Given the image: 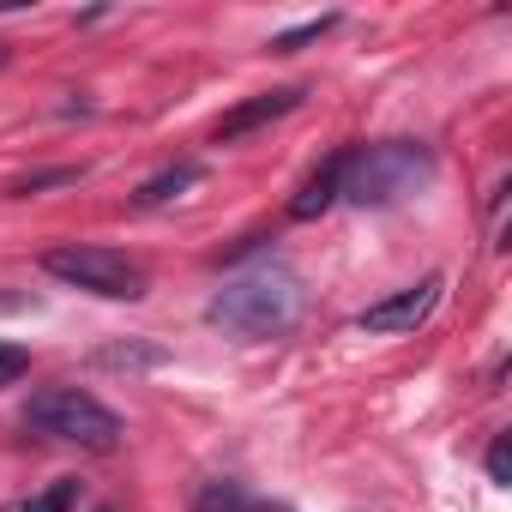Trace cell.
Instances as JSON below:
<instances>
[{
  "label": "cell",
  "instance_id": "cell-2",
  "mask_svg": "<svg viewBox=\"0 0 512 512\" xmlns=\"http://www.w3.org/2000/svg\"><path fill=\"white\" fill-rule=\"evenodd\" d=\"M428 175H434V151L416 145V139L356 145L350 151V169H344V199H356V205H398Z\"/></svg>",
  "mask_w": 512,
  "mask_h": 512
},
{
  "label": "cell",
  "instance_id": "cell-6",
  "mask_svg": "<svg viewBox=\"0 0 512 512\" xmlns=\"http://www.w3.org/2000/svg\"><path fill=\"white\" fill-rule=\"evenodd\" d=\"M308 91L302 85H284V91H260V97H247V103H235V109H223L217 115V139H247L253 127H266V121H278V115H290L296 103H302Z\"/></svg>",
  "mask_w": 512,
  "mask_h": 512
},
{
  "label": "cell",
  "instance_id": "cell-9",
  "mask_svg": "<svg viewBox=\"0 0 512 512\" xmlns=\"http://www.w3.org/2000/svg\"><path fill=\"white\" fill-rule=\"evenodd\" d=\"M193 512H290V506H272L260 494H247L241 482H205L193 494Z\"/></svg>",
  "mask_w": 512,
  "mask_h": 512
},
{
  "label": "cell",
  "instance_id": "cell-5",
  "mask_svg": "<svg viewBox=\"0 0 512 512\" xmlns=\"http://www.w3.org/2000/svg\"><path fill=\"white\" fill-rule=\"evenodd\" d=\"M440 296H446V278H440V272H428L422 284H410V290H398V296H386V302L362 308V314H356V326H362V332H422V326L434 320Z\"/></svg>",
  "mask_w": 512,
  "mask_h": 512
},
{
  "label": "cell",
  "instance_id": "cell-17",
  "mask_svg": "<svg viewBox=\"0 0 512 512\" xmlns=\"http://www.w3.org/2000/svg\"><path fill=\"white\" fill-rule=\"evenodd\" d=\"M97 512H109V506H97Z\"/></svg>",
  "mask_w": 512,
  "mask_h": 512
},
{
  "label": "cell",
  "instance_id": "cell-1",
  "mask_svg": "<svg viewBox=\"0 0 512 512\" xmlns=\"http://www.w3.org/2000/svg\"><path fill=\"white\" fill-rule=\"evenodd\" d=\"M205 320L241 344H260V338H284L296 320H302V278L284 266V260H260L235 272L211 302H205Z\"/></svg>",
  "mask_w": 512,
  "mask_h": 512
},
{
  "label": "cell",
  "instance_id": "cell-12",
  "mask_svg": "<svg viewBox=\"0 0 512 512\" xmlns=\"http://www.w3.org/2000/svg\"><path fill=\"white\" fill-rule=\"evenodd\" d=\"M73 500H79V482H73V476H61V482H49L43 494L19 500L13 512H73Z\"/></svg>",
  "mask_w": 512,
  "mask_h": 512
},
{
  "label": "cell",
  "instance_id": "cell-14",
  "mask_svg": "<svg viewBox=\"0 0 512 512\" xmlns=\"http://www.w3.org/2000/svg\"><path fill=\"white\" fill-rule=\"evenodd\" d=\"M25 374H31V350L0 344V386H13V380H25Z\"/></svg>",
  "mask_w": 512,
  "mask_h": 512
},
{
  "label": "cell",
  "instance_id": "cell-3",
  "mask_svg": "<svg viewBox=\"0 0 512 512\" xmlns=\"http://www.w3.org/2000/svg\"><path fill=\"white\" fill-rule=\"evenodd\" d=\"M25 428L43 434V440H73V446H91V452H115L121 446V416L79 392V386H49L25 404Z\"/></svg>",
  "mask_w": 512,
  "mask_h": 512
},
{
  "label": "cell",
  "instance_id": "cell-4",
  "mask_svg": "<svg viewBox=\"0 0 512 512\" xmlns=\"http://www.w3.org/2000/svg\"><path fill=\"white\" fill-rule=\"evenodd\" d=\"M43 272L61 278V284H73V290H91L103 302H139L145 296V272L127 260V253H115V247H85V241L49 247L43 253Z\"/></svg>",
  "mask_w": 512,
  "mask_h": 512
},
{
  "label": "cell",
  "instance_id": "cell-7",
  "mask_svg": "<svg viewBox=\"0 0 512 512\" xmlns=\"http://www.w3.org/2000/svg\"><path fill=\"white\" fill-rule=\"evenodd\" d=\"M344 169H350V151H332V157H326V163L308 175V187L290 199V217H302V223H308V217L332 211V205L344 199Z\"/></svg>",
  "mask_w": 512,
  "mask_h": 512
},
{
  "label": "cell",
  "instance_id": "cell-10",
  "mask_svg": "<svg viewBox=\"0 0 512 512\" xmlns=\"http://www.w3.org/2000/svg\"><path fill=\"white\" fill-rule=\"evenodd\" d=\"M326 31H338V13H320V19H308V25H296V31H278L266 49L272 55H296V49H308V43H320Z\"/></svg>",
  "mask_w": 512,
  "mask_h": 512
},
{
  "label": "cell",
  "instance_id": "cell-11",
  "mask_svg": "<svg viewBox=\"0 0 512 512\" xmlns=\"http://www.w3.org/2000/svg\"><path fill=\"white\" fill-rule=\"evenodd\" d=\"M85 181V169H73V163H61V169H37V175H19L7 193L13 199H25V193H49V187H79Z\"/></svg>",
  "mask_w": 512,
  "mask_h": 512
},
{
  "label": "cell",
  "instance_id": "cell-15",
  "mask_svg": "<svg viewBox=\"0 0 512 512\" xmlns=\"http://www.w3.org/2000/svg\"><path fill=\"white\" fill-rule=\"evenodd\" d=\"M488 476H494L500 488L512 482V440H506V434H494V446H488Z\"/></svg>",
  "mask_w": 512,
  "mask_h": 512
},
{
  "label": "cell",
  "instance_id": "cell-13",
  "mask_svg": "<svg viewBox=\"0 0 512 512\" xmlns=\"http://www.w3.org/2000/svg\"><path fill=\"white\" fill-rule=\"evenodd\" d=\"M97 362H103V368H157L163 350H145V344H109Z\"/></svg>",
  "mask_w": 512,
  "mask_h": 512
},
{
  "label": "cell",
  "instance_id": "cell-16",
  "mask_svg": "<svg viewBox=\"0 0 512 512\" xmlns=\"http://www.w3.org/2000/svg\"><path fill=\"white\" fill-rule=\"evenodd\" d=\"M7 55H13V49H7V43H0V67H7Z\"/></svg>",
  "mask_w": 512,
  "mask_h": 512
},
{
  "label": "cell",
  "instance_id": "cell-8",
  "mask_svg": "<svg viewBox=\"0 0 512 512\" xmlns=\"http://www.w3.org/2000/svg\"><path fill=\"white\" fill-rule=\"evenodd\" d=\"M199 181H205V169H199L193 157H181V163H169V169H157L151 181H139V193H133V205H145V211H151V205H169V199H181V193H187V187H199Z\"/></svg>",
  "mask_w": 512,
  "mask_h": 512
}]
</instances>
